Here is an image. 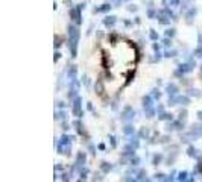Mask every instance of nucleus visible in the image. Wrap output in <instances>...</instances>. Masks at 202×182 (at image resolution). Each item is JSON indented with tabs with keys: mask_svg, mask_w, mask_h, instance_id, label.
Returning a JSON list of instances; mask_svg holds the SVG:
<instances>
[{
	"mask_svg": "<svg viewBox=\"0 0 202 182\" xmlns=\"http://www.w3.org/2000/svg\"><path fill=\"white\" fill-rule=\"evenodd\" d=\"M138 61V52L129 40L113 35L109 37L102 47V67L108 78L129 81L135 72Z\"/></svg>",
	"mask_w": 202,
	"mask_h": 182,
	"instance_id": "obj_1",
	"label": "nucleus"
}]
</instances>
